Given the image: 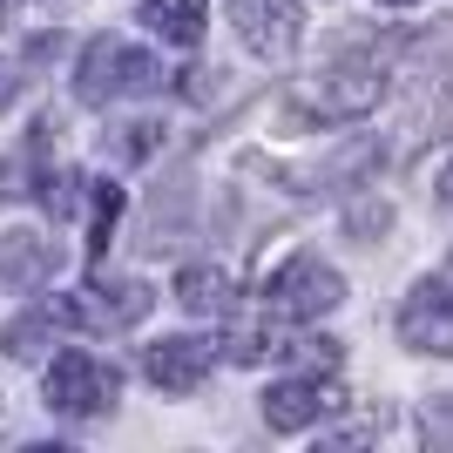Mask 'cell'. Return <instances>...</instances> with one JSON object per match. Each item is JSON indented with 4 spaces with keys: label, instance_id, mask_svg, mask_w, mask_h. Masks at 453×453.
Segmentation results:
<instances>
[{
    "label": "cell",
    "instance_id": "cell-1",
    "mask_svg": "<svg viewBox=\"0 0 453 453\" xmlns=\"http://www.w3.org/2000/svg\"><path fill=\"white\" fill-rule=\"evenodd\" d=\"M150 88H163V61L156 55H142V48H129V41H115V35H95L81 48L75 95L88 109H109L122 95H150Z\"/></svg>",
    "mask_w": 453,
    "mask_h": 453
},
{
    "label": "cell",
    "instance_id": "cell-2",
    "mask_svg": "<svg viewBox=\"0 0 453 453\" xmlns=\"http://www.w3.org/2000/svg\"><path fill=\"white\" fill-rule=\"evenodd\" d=\"M339 298H345V278L325 265V257H311V250H298L291 265H278L265 278V319H278V325L319 319V311H332Z\"/></svg>",
    "mask_w": 453,
    "mask_h": 453
},
{
    "label": "cell",
    "instance_id": "cell-3",
    "mask_svg": "<svg viewBox=\"0 0 453 453\" xmlns=\"http://www.w3.org/2000/svg\"><path fill=\"white\" fill-rule=\"evenodd\" d=\"M115 393H122V372H115L109 359H95V352H81V345H68V352H55V365H48V406L68 419H95L109 413Z\"/></svg>",
    "mask_w": 453,
    "mask_h": 453
},
{
    "label": "cell",
    "instance_id": "cell-4",
    "mask_svg": "<svg viewBox=\"0 0 453 453\" xmlns=\"http://www.w3.org/2000/svg\"><path fill=\"white\" fill-rule=\"evenodd\" d=\"M156 291L142 278H122V284H81V291H68V298L48 304V319L61 325H81V332H129V325L150 319Z\"/></svg>",
    "mask_w": 453,
    "mask_h": 453
},
{
    "label": "cell",
    "instance_id": "cell-5",
    "mask_svg": "<svg viewBox=\"0 0 453 453\" xmlns=\"http://www.w3.org/2000/svg\"><path fill=\"white\" fill-rule=\"evenodd\" d=\"M379 95H386V55H359V61L332 68V75L311 88V115H325V122H359V115L379 109Z\"/></svg>",
    "mask_w": 453,
    "mask_h": 453
},
{
    "label": "cell",
    "instance_id": "cell-6",
    "mask_svg": "<svg viewBox=\"0 0 453 453\" xmlns=\"http://www.w3.org/2000/svg\"><path fill=\"white\" fill-rule=\"evenodd\" d=\"M230 20H237L244 48H250V55H265V61H291V55H298V41H304V20H298L291 0H237Z\"/></svg>",
    "mask_w": 453,
    "mask_h": 453
},
{
    "label": "cell",
    "instance_id": "cell-7",
    "mask_svg": "<svg viewBox=\"0 0 453 453\" xmlns=\"http://www.w3.org/2000/svg\"><path fill=\"white\" fill-rule=\"evenodd\" d=\"M399 339L413 352L453 359V284H419L406 298V311H399Z\"/></svg>",
    "mask_w": 453,
    "mask_h": 453
},
{
    "label": "cell",
    "instance_id": "cell-8",
    "mask_svg": "<svg viewBox=\"0 0 453 453\" xmlns=\"http://www.w3.org/2000/svg\"><path fill=\"white\" fill-rule=\"evenodd\" d=\"M332 406H339V386H332V379H319V372H311V379H278V386L265 393L271 434H304V426H311V419H325Z\"/></svg>",
    "mask_w": 453,
    "mask_h": 453
},
{
    "label": "cell",
    "instance_id": "cell-9",
    "mask_svg": "<svg viewBox=\"0 0 453 453\" xmlns=\"http://www.w3.org/2000/svg\"><path fill=\"white\" fill-rule=\"evenodd\" d=\"M210 365H217V345H203V339H163V345H150L142 372H150L163 393H196V386L210 379Z\"/></svg>",
    "mask_w": 453,
    "mask_h": 453
},
{
    "label": "cell",
    "instance_id": "cell-10",
    "mask_svg": "<svg viewBox=\"0 0 453 453\" xmlns=\"http://www.w3.org/2000/svg\"><path fill=\"white\" fill-rule=\"evenodd\" d=\"M203 0H142V27L170 48H196L203 41Z\"/></svg>",
    "mask_w": 453,
    "mask_h": 453
},
{
    "label": "cell",
    "instance_id": "cell-11",
    "mask_svg": "<svg viewBox=\"0 0 453 453\" xmlns=\"http://www.w3.org/2000/svg\"><path fill=\"white\" fill-rule=\"evenodd\" d=\"M55 271V244L48 237H35V230H7L0 237V278L7 284H41Z\"/></svg>",
    "mask_w": 453,
    "mask_h": 453
},
{
    "label": "cell",
    "instance_id": "cell-12",
    "mask_svg": "<svg viewBox=\"0 0 453 453\" xmlns=\"http://www.w3.org/2000/svg\"><path fill=\"white\" fill-rule=\"evenodd\" d=\"M176 298H183V311H196V319H224L230 304H237V291H230V278L217 265H189L183 278H176Z\"/></svg>",
    "mask_w": 453,
    "mask_h": 453
},
{
    "label": "cell",
    "instance_id": "cell-13",
    "mask_svg": "<svg viewBox=\"0 0 453 453\" xmlns=\"http://www.w3.org/2000/svg\"><path fill=\"white\" fill-rule=\"evenodd\" d=\"M115 217H122V189H115V183H88V257L109 250Z\"/></svg>",
    "mask_w": 453,
    "mask_h": 453
},
{
    "label": "cell",
    "instance_id": "cell-14",
    "mask_svg": "<svg viewBox=\"0 0 453 453\" xmlns=\"http://www.w3.org/2000/svg\"><path fill=\"white\" fill-rule=\"evenodd\" d=\"M48 332H55V319H48V304H41V311H27V319L7 325V332H0V345H7V359H35Z\"/></svg>",
    "mask_w": 453,
    "mask_h": 453
},
{
    "label": "cell",
    "instance_id": "cell-15",
    "mask_svg": "<svg viewBox=\"0 0 453 453\" xmlns=\"http://www.w3.org/2000/svg\"><path fill=\"white\" fill-rule=\"evenodd\" d=\"M440 203H453V170H447V176H440Z\"/></svg>",
    "mask_w": 453,
    "mask_h": 453
},
{
    "label": "cell",
    "instance_id": "cell-16",
    "mask_svg": "<svg viewBox=\"0 0 453 453\" xmlns=\"http://www.w3.org/2000/svg\"><path fill=\"white\" fill-rule=\"evenodd\" d=\"M386 7H413V0H386Z\"/></svg>",
    "mask_w": 453,
    "mask_h": 453
},
{
    "label": "cell",
    "instance_id": "cell-17",
    "mask_svg": "<svg viewBox=\"0 0 453 453\" xmlns=\"http://www.w3.org/2000/svg\"><path fill=\"white\" fill-rule=\"evenodd\" d=\"M0 7H7V0H0Z\"/></svg>",
    "mask_w": 453,
    "mask_h": 453
}]
</instances>
